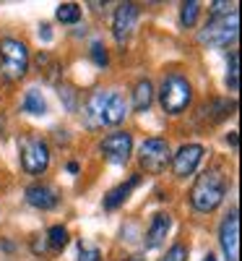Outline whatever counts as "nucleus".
Masks as SVG:
<instances>
[{"mask_svg":"<svg viewBox=\"0 0 242 261\" xmlns=\"http://www.w3.org/2000/svg\"><path fill=\"white\" fill-rule=\"evenodd\" d=\"M237 27H239V18L237 13H229V16H219V18H211L208 24L198 32V42L201 45H208V47H227L237 39Z\"/></svg>","mask_w":242,"mask_h":261,"instance_id":"obj_5","label":"nucleus"},{"mask_svg":"<svg viewBox=\"0 0 242 261\" xmlns=\"http://www.w3.org/2000/svg\"><path fill=\"white\" fill-rule=\"evenodd\" d=\"M65 94V99H68V110H73V107H76V94H73V89H71V86H65V89H63V86H60V97Z\"/></svg>","mask_w":242,"mask_h":261,"instance_id":"obj_25","label":"nucleus"},{"mask_svg":"<svg viewBox=\"0 0 242 261\" xmlns=\"http://www.w3.org/2000/svg\"><path fill=\"white\" fill-rule=\"evenodd\" d=\"M162 261H188V246H185V243H174V246L164 253Z\"/></svg>","mask_w":242,"mask_h":261,"instance_id":"obj_20","label":"nucleus"},{"mask_svg":"<svg viewBox=\"0 0 242 261\" xmlns=\"http://www.w3.org/2000/svg\"><path fill=\"white\" fill-rule=\"evenodd\" d=\"M138 160L141 165L146 167V172H151V175H159V172L172 162V151H169V144L167 139H159V136H151L141 144L138 149Z\"/></svg>","mask_w":242,"mask_h":261,"instance_id":"obj_7","label":"nucleus"},{"mask_svg":"<svg viewBox=\"0 0 242 261\" xmlns=\"http://www.w3.org/2000/svg\"><path fill=\"white\" fill-rule=\"evenodd\" d=\"M138 183H141V175H130V178H128V183H120V186H115L112 191H109V193L104 196L102 206H104L107 212H112V209L123 206V204L128 201V196L136 191V186H138Z\"/></svg>","mask_w":242,"mask_h":261,"instance_id":"obj_14","label":"nucleus"},{"mask_svg":"<svg viewBox=\"0 0 242 261\" xmlns=\"http://www.w3.org/2000/svg\"><path fill=\"white\" fill-rule=\"evenodd\" d=\"M55 16H57L60 24H76V21L81 18V8L76 3H60L57 11H55Z\"/></svg>","mask_w":242,"mask_h":261,"instance_id":"obj_18","label":"nucleus"},{"mask_svg":"<svg viewBox=\"0 0 242 261\" xmlns=\"http://www.w3.org/2000/svg\"><path fill=\"white\" fill-rule=\"evenodd\" d=\"M203 261H216V256H211V253H208V256H206Z\"/></svg>","mask_w":242,"mask_h":261,"instance_id":"obj_29","label":"nucleus"},{"mask_svg":"<svg viewBox=\"0 0 242 261\" xmlns=\"http://www.w3.org/2000/svg\"><path fill=\"white\" fill-rule=\"evenodd\" d=\"M172 230V217L167 212H157L151 217V225H148V232H146V241L143 246L146 248H159L164 241H167V232Z\"/></svg>","mask_w":242,"mask_h":261,"instance_id":"obj_13","label":"nucleus"},{"mask_svg":"<svg viewBox=\"0 0 242 261\" xmlns=\"http://www.w3.org/2000/svg\"><path fill=\"white\" fill-rule=\"evenodd\" d=\"M198 13H201V3H195V0H190V3H183L180 6V24L185 29H193L195 21H198Z\"/></svg>","mask_w":242,"mask_h":261,"instance_id":"obj_17","label":"nucleus"},{"mask_svg":"<svg viewBox=\"0 0 242 261\" xmlns=\"http://www.w3.org/2000/svg\"><path fill=\"white\" fill-rule=\"evenodd\" d=\"M227 84H229V89L237 92V53L229 55V71H227Z\"/></svg>","mask_w":242,"mask_h":261,"instance_id":"obj_23","label":"nucleus"},{"mask_svg":"<svg viewBox=\"0 0 242 261\" xmlns=\"http://www.w3.org/2000/svg\"><path fill=\"white\" fill-rule=\"evenodd\" d=\"M39 37L45 39V42H50V39H52V32H50V27H47V24H42V27H39Z\"/></svg>","mask_w":242,"mask_h":261,"instance_id":"obj_26","label":"nucleus"},{"mask_svg":"<svg viewBox=\"0 0 242 261\" xmlns=\"http://www.w3.org/2000/svg\"><path fill=\"white\" fill-rule=\"evenodd\" d=\"M92 60L99 65V68H107L109 55H107V47L102 45V42H94V45H92Z\"/></svg>","mask_w":242,"mask_h":261,"instance_id":"obj_21","label":"nucleus"},{"mask_svg":"<svg viewBox=\"0 0 242 261\" xmlns=\"http://www.w3.org/2000/svg\"><path fill=\"white\" fill-rule=\"evenodd\" d=\"M128 115V102L115 89H97L89 102L83 105V125L89 130H99L107 125H117Z\"/></svg>","mask_w":242,"mask_h":261,"instance_id":"obj_1","label":"nucleus"},{"mask_svg":"<svg viewBox=\"0 0 242 261\" xmlns=\"http://www.w3.org/2000/svg\"><path fill=\"white\" fill-rule=\"evenodd\" d=\"M227 188H229V180L224 175V170L222 167H208L203 170L201 175H198L193 191H190V204L195 212H214L219 204L224 201V196H227Z\"/></svg>","mask_w":242,"mask_h":261,"instance_id":"obj_2","label":"nucleus"},{"mask_svg":"<svg viewBox=\"0 0 242 261\" xmlns=\"http://www.w3.org/2000/svg\"><path fill=\"white\" fill-rule=\"evenodd\" d=\"M128 261H141V258H128Z\"/></svg>","mask_w":242,"mask_h":261,"instance_id":"obj_30","label":"nucleus"},{"mask_svg":"<svg viewBox=\"0 0 242 261\" xmlns=\"http://www.w3.org/2000/svg\"><path fill=\"white\" fill-rule=\"evenodd\" d=\"M26 201L34 206V209H42V212H47V209H55L57 201H60V196L52 186L47 183H34L26 188Z\"/></svg>","mask_w":242,"mask_h":261,"instance_id":"obj_12","label":"nucleus"},{"mask_svg":"<svg viewBox=\"0 0 242 261\" xmlns=\"http://www.w3.org/2000/svg\"><path fill=\"white\" fill-rule=\"evenodd\" d=\"M68 172H78V165L76 162H68Z\"/></svg>","mask_w":242,"mask_h":261,"instance_id":"obj_28","label":"nucleus"},{"mask_svg":"<svg viewBox=\"0 0 242 261\" xmlns=\"http://www.w3.org/2000/svg\"><path fill=\"white\" fill-rule=\"evenodd\" d=\"M151 102H154V84L148 79H141L133 89V107L138 113H146L151 107Z\"/></svg>","mask_w":242,"mask_h":261,"instance_id":"obj_15","label":"nucleus"},{"mask_svg":"<svg viewBox=\"0 0 242 261\" xmlns=\"http://www.w3.org/2000/svg\"><path fill=\"white\" fill-rule=\"evenodd\" d=\"M18 151H21V167L29 175H42L50 167V144L39 136H26L18 141Z\"/></svg>","mask_w":242,"mask_h":261,"instance_id":"obj_6","label":"nucleus"},{"mask_svg":"<svg viewBox=\"0 0 242 261\" xmlns=\"http://www.w3.org/2000/svg\"><path fill=\"white\" fill-rule=\"evenodd\" d=\"M239 220H237V209H232L222 227H219V243H222V251L227 256V261H237V253H239Z\"/></svg>","mask_w":242,"mask_h":261,"instance_id":"obj_11","label":"nucleus"},{"mask_svg":"<svg viewBox=\"0 0 242 261\" xmlns=\"http://www.w3.org/2000/svg\"><path fill=\"white\" fill-rule=\"evenodd\" d=\"M234 8H237V3H211V18H219V16H229V13H237Z\"/></svg>","mask_w":242,"mask_h":261,"instance_id":"obj_22","label":"nucleus"},{"mask_svg":"<svg viewBox=\"0 0 242 261\" xmlns=\"http://www.w3.org/2000/svg\"><path fill=\"white\" fill-rule=\"evenodd\" d=\"M99 149L112 165H128L130 151H133V136H130L128 130H117V134H109L99 144Z\"/></svg>","mask_w":242,"mask_h":261,"instance_id":"obj_8","label":"nucleus"},{"mask_svg":"<svg viewBox=\"0 0 242 261\" xmlns=\"http://www.w3.org/2000/svg\"><path fill=\"white\" fill-rule=\"evenodd\" d=\"M206 154V149L201 144H183L177 149V154H172V170H174V175L177 178H188L195 172V167L201 165Z\"/></svg>","mask_w":242,"mask_h":261,"instance_id":"obj_10","label":"nucleus"},{"mask_svg":"<svg viewBox=\"0 0 242 261\" xmlns=\"http://www.w3.org/2000/svg\"><path fill=\"white\" fill-rule=\"evenodd\" d=\"M78 261H102V253H99V248H94V246H89V248H81Z\"/></svg>","mask_w":242,"mask_h":261,"instance_id":"obj_24","label":"nucleus"},{"mask_svg":"<svg viewBox=\"0 0 242 261\" xmlns=\"http://www.w3.org/2000/svg\"><path fill=\"white\" fill-rule=\"evenodd\" d=\"M47 241H50V248L52 251H63L65 246H68V230H65L63 225H55V227H50V232H47Z\"/></svg>","mask_w":242,"mask_h":261,"instance_id":"obj_19","label":"nucleus"},{"mask_svg":"<svg viewBox=\"0 0 242 261\" xmlns=\"http://www.w3.org/2000/svg\"><path fill=\"white\" fill-rule=\"evenodd\" d=\"M227 141H229V144H232V146H237V134H234V130H232V134H229V136H227Z\"/></svg>","mask_w":242,"mask_h":261,"instance_id":"obj_27","label":"nucleus"},{"mask_svg":"<svg viewBox=\"0 0 242 261\" xmlns=\"http://www.w3.org/2000/svg\"><path fill=\"white\" fill-rule=\"evenodd\" d=\"M136 21H138V6L136 3H120L115 8V16H112V37L117 45H125L130 39L136 29Z\"/></svg>","mask_w":242,"mask_h":261,"instance_id":"obj_9","label":"nucleus"},{"mask_svg":"<svg viewBox=\"0 0 242 261\" xmlns=\"http://www.w3.org/2000/svg\"><path fill=\"white\" fill-rule=\"evenodd\" d=\"M29 71V47L16 37L0 39V73L8 81H21Z\"/></svg>","mask_w":242,"mask_h":261,"instance_id":"obj_4","label":"nucleus"},{"mask_svg":"<svg viewBox=\"0 0 242 261\" xmlns=\"http://www.w3.org/2000/svg\"><path fill=\"white\" fill-rule=\"evenodd\" d=\"M193 99V86L185 76L180 73H169L162 79L159 86V105L167 115H180L188 110V105Z\"/></svg>","mask_w":242,"mask_h":261,"instance_id":"obj_3","label":"nucleus"},{"mask_svg":"<svg viewBox=\"0 0 242 261\" xmlns=\"http://www.w3.org/2000/svg\"><path fill=\"white\" fill-rule=\"evenodd\" d=\"M21 107H24V113H29V115H47V99L42 97L39 89H29L24 94Z\"/></svg>","mask_w":242,"mask_h":261,"instance_id":"obj_16","label":"nucleus"}]
</instances>
